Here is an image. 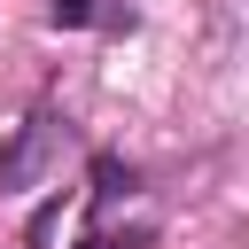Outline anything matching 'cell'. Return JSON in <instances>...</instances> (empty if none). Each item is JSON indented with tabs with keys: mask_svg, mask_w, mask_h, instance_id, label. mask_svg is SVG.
Masks as SVG:
<instances>
[{
	"mask_svg": "<svg viewBox=\"0 0 249 249\" xmlns=\"http://www.w3.org/2000/svg\"><path fill=\"white\" fill-rule=\"evenodd\" d=\"M54 148H62V124H54V117H23V124H16V140L0 148V195H23V187L47 171V156H54Z\"/></svg>",
	"mask_w": 249,
	"mask_h": 249,
	"instance_id": "cell-1",
	"label": "cell"
},
{
	"mask_svg": "<svg viewBox=\"0 0 249 249\" xmlns=\"http://www.w3.org/2000/svg\"><path fill=\"white\" fill-rule=\"evenodd\" d=\"M47 16L78 31V23H93V16H101V0H47Z\"/></svg>",
	"mask_w": 249,
	"mask_h": 249,
	"instance_id": "cell-2",
	"label": "cell"
}]
</instances>
